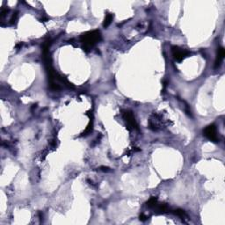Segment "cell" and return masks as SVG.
<instances>
[{
    "mask_svg": "<svg viewBox=\"0 0 225 225\" xmlns=\"http://www.w3.org/2000/svg\"><path fill=\"white\" fill-rule=\"evenodd\" d=\"M113 19H114V15H113L112 13H107V14L106 15V18H105L103 27H109V25L112 23V21H113Z\"/></svg>",
    "mask_w": 225,
    "mask_h": 225,
    "instance_id": "7",
    "label": "cell"
},
{
    "mask_svg": "<svg viewBox=\"0 0 225 225\" xmlns=\"http://www.w3.org/2000/svg\"><path fill=\"white\" fill-rule=\"evenodd\" d=\"M155 209L156 210V212L158 214H163V213H166L169 211V207H168L167 204H165V203H158L156 205L155 207Z\"/></svg>",
    "mask_w": 225,
    "mask_h": 225,
    "instance_id": "6",
    "label": "cell"
},
{
    "mask_svg": "<svg viewBox=\"0 0 225 225\" xmlns=\"http://www.w3.org/2000/svg\"><path fill=\"white\" fill-rule=\"evenodd\" d=\"M225 56V50L223 47H220L219 48H217V55H216V58H215V67L217 68L219 67L223 58Z\"/></svg>",
    "mask_w": 225,
    "mask_h": 225,
    "instance_id": "5",
    "label": "cell"
},
{
    "mask_svg": "<svg viewBox=\"0 0 225 225\" xmlns=\"http://www.w3.org/2000/svg\"><path fill=\"white\" fill-rule=\"evenodd\" d=\"M17 19H18V12H14L13 14H12V18H11V19H10V23L13 25V24L16 23V21H17Z\"/></svg>",
    "mask_w": 225,
    "mask_h": 225,
    "instance_id": "10",
    "label": "cell"
},
{
    "mask_svg": "<svg viewBox=\"0 0 225 225\" xmlns=\"http://www.w3.org/2000/svg\"><path fill=\"white\" fill-rule=\"evenodd\" d=\"M80 40L83 44V48L85 51H89L94 45L101 40V35L98 30L90 31L81 35Z\"/></svg>",
    "mask_w": 225,
    "mask_h": 225,
    "instance_id": "1",
    "label": "cell"
},
{
    "mask_svg": "<svg viewBox=\"0 0 225 225\" xmlns=\"http://www.w3.org/2000/svg\"><path fill=\"white\" fill-rule=\"evenodd\" d=\"M203 135L205 137H207L208 140L212 142H218V136H217V131L216 127L215 125H209L206 127L203 131Z\"/></svg>",
    "mask_w": 225,
    "mask_h": 225,
    "instance_id": "4",
    "label": "cell"
},
{
    "mask_svg": "<svg viewBox=\"0 0 225 225\" xmlns=\"http://www.w3.org/2000/svg\"><path fill=\"white\" fill-rule=\"evenodd\" d=\"M174 214L176 215H178V216H179L180 218H185V217H186V214L185 213V211L184 210H182V209H177V210H175V212H174Z\"/></svg>",
    "mask_w": 225,
    "mask_h": 225,
    "instance_id": "9",
    "label": "cell"
},
{
    "mask_svg": "<svg viewBox=\"0 0 225 225\" xmlns=\"http://www.w3.org/2000/svg\"><path fill=\"white\" fill-rule=\"evenodd\" d=\"M122 117L123 120L126 123V127L128 130H134V129H137V123L135 120V116L133 115L131 111H123L122 112Z\"/></svg>",
    "mask_w": 225,
    "mask_h": 225,
    "instance_id": "2",
    "label": "cell"
},
{
    "mask_svg": "<svg viewBox=\"0 0 225 225\" xmlns=\"http://www.w3.org/2000/svg\"><path fill=\"white\" fill-rule=\"evenodd\" d=\"M172 53H173V57L177 62H181L185 57H187L190 54L188 51H185L178 46L172 47Z\"/></svg>",
    "mask_w": 225,
    "mask_h": 225,
    "instance_id": "3",
    "label": "cell"
},
{
    "mask_svg": "<svg viewBox=\"0 0 225 225\" xmlns=\"http://www.w3.org/2000/svg\"><path fill=\"white\" fill-rule=\"evenodd\" d=\"M147 206L150 208H154L157 204V198L156 197H151L150 200L147 202Z\"/></svg>",
    "mask_w": 225,
    "mask_h": 225,
    "instance_id": "8",
    "label": "cell"
},
{
    "mask_svg": "<svg viewBox=\"0 0 225 225\" xmlns=\"http://www.w3.org/2000/svg\"><path fill=\"white\" fill-rule=\"evenodd\" d=\"M139 219L141 220V221H143V222H144V221H146V220L148 219V217L145 215H144V214H141V215H140V218Z\"/></svg>",
    "mask_w": 225,
    "mask_h": 225,
    "instance_id": "11",
    "label": "cell"
}]
</instances>
